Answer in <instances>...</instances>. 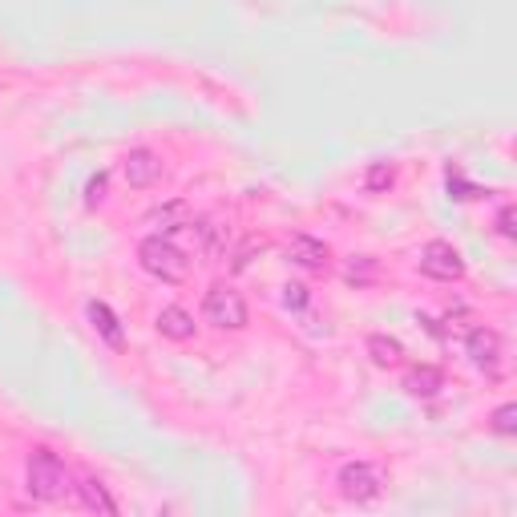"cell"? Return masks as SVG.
Returning a JSON list of instances; mask_svg holds the SVG:
<instances>
[{
	"mask_svg": "<svg viewBox=\"0 0 517 517\" xmlns=\"http://www.w3.org/2000/svg\"><path fill=\"white\" fill-rule=\"evenodd\" d=\"M154 324H158V332H162L166 340H174V344L194 340V320H190V312H182V307H162Z\"/></svg>",
	"mask_w": 517,
	"mask_h": 517,
	"instance_id": "obj_12",
	"label": "cell"
},
{
	"mask_svg": "<svg viewBox=\"0 0 517 517\" xmlns=\"http://www.w3.org/2000/svg\"><path fill=\"white\" fill-rule=\"evenodd\" d=\"M77 493H81V505H85V509H97V513H118V501L110 497V489L101 485L97 477H81V481H77Z\"/></svg>",
	"mask_w": 517,
	"mask_h": 517,
	"instance_id": "obj_13",
	"label": "cell"
},
{
	"mask_svg": "<svg viewBox=\"0 0 517 517\" xmlns=\"http://www.w3.org/2000/svg\"><path fill=\"white\" fill-rule=\"evenodd\" d=\"M344 279H348V283H356V287H360V283H372V279H376V259H368V255L352 259V263H348V271H344Z\"/></svg>",
	"mask_w": 517,
	"mask_h": 517,
	"instance_id": "obj_17",
	"label": "cell"
},
{
	"mask_svg": "<svg viewBox=\"0 0 517 517\" xmlns=\"http://www.w3.org/2000/svg\"><path fill=\"white\" fill-rule=\"evenodd\" d=\"M202 320L219 332H239V328H247V299L235 287L215 283L202 299Z\"/></svg>",
	"mask_w": 517,
	"mask_h": 517,
	"instance_id": "obj_3",
	"label": "cell"
},
{
	"mask_svg": "<svg viewBox=\"0 0 517 517\" xmlns=\"http://www.w3.org/2000/svg\"><path fill=\"white\" fill-rule=\"evenodd\" d=\"M85 316H89L93 332H97L101 340H106L110 348H122V344H126V336H122V324H118V316H114V312H110V307L101 303V299H93V303L85 307Z\"/></svg>",
	"mask_w": 517,
	"mask_h": 517,
	"instance_id": "obj_11",
	"label": "cell"
},
{
	"mask_svg": "<svg viewBox=\"0 0 517 517\" xmlns=\"http://www.w3.org/2000/svg\"><path fill=\"white\" fill-rule=\"evenodd\" d=\"M146 223L150 227H158V235H174V231H186L190 223H194V211L182 202V198H174V202H166V206H158V211H150L146 215Z\"/></svg>",
	"mask_w": 517,
	"mask_h": 517,
	"instance_id": "obj_9",
	"label": "cell"
},
{
	"mask_svg": "<svg viewBox=\"0 0 517 517\" xmlns=\"http://www.w3.org/2000/svg\"><path fill=\"white\" fill-rule=\"evenodd\" d=\"M497 235H501V239H513V235H517V227H513V206H509V202L497 211Z\"/></svg>",
	"mask_w": 517,
	"mask_h": 517,
	"instance_id": "obj_19",
	"label": "cell"
},
{
	"mask_svg": "<svg viewBox=\"0 0 517 517\" xmlns=\"http://www.w3.org/2000/svg\"><path fill=\"white\" fill-rule=\"evenodd\" d=\"M489 429H493L497 437H513V433H517V404H501V408H493Z\"/></svg>",
	"mask_w": 517,
	"mask_h": 517,
	"instance_id": "obj_16",
	"label": "cell"
},
{
	"mask_svg": "<svg viewBox=\"0 0 517 517\" xmlns=\"http://www.w3.org/2000/svg\"><path fill=\"white\" fill-rule=\"evenodd\" d=\"M368 356H372V364H380V368H396V364L404 360V348H400V340H392V336H368Z\"/></svg>",
	"mask_w": 517,
	"mask_h": 517,
	"instance_id": "obj_14",
	"label": "cell"
},
{
	"mask_svg": "<svg viewBox=\"0 0 517 517\" xmlns=\"http://www.w3.org/2000/svg\"><path fill=\"white\" fill-rule=\"evenodd\" d=\"M465 356L473 360V368L497 376V368H501V336L493 328H473L469 340H465Z\"/></svg>",
	"mask_w": 517,
	"mask_h": 517,
	"instance_id": "obj_6",
	"label": "cell"
},
{
	"mask_svg": "<svg viewBox=\"0 0 517 517\" xmlns=\"http://www.w3.org/2000/svg\"><path fill=\"white\" fill-rule=\"evenodd\" d=\"M101 198H106V174H97V178L89 182V198H85V202H89V206H97Z\"/></svg>",
	"mask_w": 517,
	"mask_h": 517,
	"instance_id": "obj_20",
	"label": "cell"
},
{
	"mask_svg": "<svg viewBox=\"0 0 517 517\" xmlns=\"http://www.w3.org/2000/svg\"><path fill=\"white\" fill-rule=\"evenodd\" d=\"M122 178L134 186V190H146V186H154L158 178H162V158L154 154V150H130L126 158H122Z\"/></svg>",
	"mask_w": 517,
	"mask_h": 517,
	"instance_id": "obj_7",
	"label": "cell"
},
{
	"mask_svg": "<svg viewBox=\"0 0 517 517\" xmlns=\"http://www.w3.org/2000/svg\"><path fill=\"white\" fill-rule=\"evenodd\" d=\"M138 263H142L154 279H162V283H182V279L190 275V259H186L166 235L142 239V243H138Z\"/></svg>",
	"mask_w": 517,
	"mask_h": 517,
	"instance_id": "obj_2",
	"label": "cell"
},
{
	"mask_svg": "<svg viewBox=\"0 0 517 517\" xmlns=\"http://www.w3.org/2000/svg\"><path fill=\"white\" fill-rule=\"evenodd\" d=\"M340 493L348 497V501H356V505H368V501H376L380 493H384V485H388V477H384V469L380 465H372V461H348L344 469H340Z\"/></svg>",
	"mask_w": 517,
	"mask_h": 517,
	"instance_id": "obj_4",
	"label": "cell"
},
{
	"mask_svg": "<svg viewBox=\"0 0 517 517\" xmlns=\"http://www.w3.org/2000/svg\"><path fill=\"white\" fill-rule=\"evenodd\" d=\"M392 182H396V170H392L388 162H372L368 174H364V190H368V194H384Z\"/></svg>",
	"mask_w": 517,
	"mask_h": 517,
	"instance_id": "obj_15",
	"label": "cell"
},
{
	"mask_svg": "<svg viewBox=\"0 0 517 517\" xmlns=\"http://www.w3.org/2000/svg\"><path fill=\"white\" fill-rule=\"evenodd\" d=\"M283 303L291 307V312H299V307L307 303V287H303V283H287V287H283Z\"/></svg>",
	"mask_w": 517,
	"mask_h": 517,
	"instance_id": "obj_18",
	"label": "cell"
},
{
	"mask_svg": "<svg viewBox=\"0 0 517 517\" xmlns=\"http://www.w3.org/2000/svg\"><path fill=\"white\" fill-rule=\"evenodd\" d=\"M408 396H421V400H433L441 388H445V376H441V368H433V364H417V368H408L404 372V384H400Z\"/></svg>",
	"mask_w": 517,
	"mask_h": 517,
	"instance_id": "obj_10",
	"label": "cell"
},
{
	"mask_svg": "<svg viewBox=\"0 0 517 517\" xmlns=\"http://www.w3.org/2000/svg\"><path fill=\"white\" fill-rule=\"evenodd\" d=\"M287 259H291L295 267H303V271H324V267H328V247H324L320 239H312V235H291Z\"/></svg>",
	"mask_w": 517,
	"mask_h": 517,
	"instance_id": "obj_8",
	"label": "cell"
},
{
	"mask_svg": "<svg viewBox=\"0 0 517 517\" xmlns=\"http://www.w3.org/2000/svg\"><path fill=\"white\" fill-rule=\"evenodd\" d=\"M421 271H425L429 279L453 283V279H461V275H465V259H461V251H457L453 243L433 239V243H425V247H421Z\"/></svg>",
	"mask_w": 517,
	"mask_h": 517,
	"instance_id": "obj_5",
	"label": "cell"
},
{
	"mask_svg": "<svg viewBox=\"0 0 517 517\" xmlns=\"http://www.w3.org/2000/svg\"><path fill=\"white\" fill-rule=\"evenodd\" d=\"M25 489H29L33 501L57 505V501H65L77 485H73V473L65 469V461H61L57 453L37 449V453L29 457V465H25Z\"/></svg>",
	"mask_w": 517,
	"mask_h": 517,
	"instance_id": "obj_1",
	"label": "cell"
}]
</instances>
